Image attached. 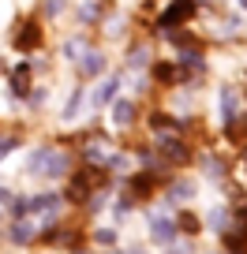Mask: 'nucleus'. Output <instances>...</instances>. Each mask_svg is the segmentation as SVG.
Returning a JSON list of instances; mask_svg holds the SVG:
<instances>
[{"mask_svg": "<svg viewBox=\"0 0 247 254\" xmlns=\"http://www.w3.org/2000/svg\"><path fill=\"white\" fill-rule=\"evenodd\" d=\"M26 172H30V176H45V180H56V176L68 172V157H64V153H56V150H34Z\"/></svg>", "mask_w": 247, "mask_h": 254, "instance_id": "obj_1", "label": "nucleus"}, {"mask_svg": "<svg viewBox=\"0 0 247 254\" xmlns=\"http://www.w3.org/2000/svg\"><path fill=\"white\" fill-rule=\"evenodd\" d=\"M120 86H124V79H120V75H109V79H101V86H97L94 94L86 97V101L94 105V109H109V105H112V97L120 94Z\"/></svg>", "mask_w": 247, "mask_h": 254, "instance_id": "obj_2", "label": "nucleus"}, {"mask_svg": "<svg viewBox=\"0 0 247 254\" xmlns=\"http://www.w3.org/2000/svg\"><path fill=\"white\" fill-rule=\"evenodd\" d=\"M176 232H180V228H176L172 217H154V221H150V239H154L158 247L176 243Z\"/></svg>", "mask_w": 247, "mask_h": 254, "instance_id": "obj_3", "label": "nucleus"}, {"mask_svg": "<svg viewBox=\"0 0 247 254\" xmlns=\"http://www.w3.org/2000/svg\"><path fill=\"white\" fill-rule=\"evenodd\" d=\"M191 11H195V0H172L161 11V26H180L183 19H191Z\"/></svg>", "mask_w": 247, "mask_h": 254, "instance_id": "obj_4", "label": "nucleus"}, {"mask_svg": "<svg viewBox=\"0 0 247 254\" xmlns=\"http://www.w3.org/2000/svg\"><path fill=\"white\" fill-rule=\"evenodd\" d=\"M101 67H105V56L101 53H82L79 56V75H82V79H94Z\"/></svg>", "mask_w": 247, "mask_h": 254, "instance_id": "obj_5", "label": "nucleus"}, {"mask_svg": "<svg viewBox=\"0 0 247 254\" xmlns=\"http://www.w3.org/2000/svg\"><path fill=\"white\" fill-rule=\"evenodd\" d=\"M131 116H135V105L124 101V97H112V124H116V127H128Z\"/></svg>", "mask_w": 247, "mask_h": 254, "instance_id": "obj_6", "label": "nucleus"}, {"mask_svg": "<svg viewBox=\"0 0 247 254\" xmlns=\"http://www.w3.org/2000/svg\"><path fill=\"white\" fill-rule=\"evenodd\" d=\"M191 190H195L191 180H180V183H172V187L165 190V202H168V206H180V202L191 198Z\"/></svg>", "mask_w": 247, "mask_h": 254, "instance_id": "obj_7", "label": "nucleus"}, {"mask_svg": "<svg viewBox=\"0 0 247 254\" xmlns=\"http://www.w3.org/2000/svg\"><path fill=\"white\" fill-rule=\"evenodd\" d=\"M217 101H221V120H225V124H232V120L240 116V101H236V94H232V90H221V97H217Z\"/></svg>", "mask_w": 247, "mask_h": 254, "instance_id": "obj_8", "label": "nucleus"}, {"mask_svg": "<svg viewBox=\"0 0 247 254\" xmlns=\"http://www.w3.org/2000/svg\"><path fill=\"white\" fill-rule=\"evenodd\" d=\"M34 228H38V224H34L30 217L15 221V224H11V243H30V239H34Z\"/></svg>", "mask_w": 247, "mask_h": 254, "instance_id": "obj_9", "label": "nucleus"}, {"mask_svg": "<svg viewBox=\"0 0 247 254\" xmlns=\"http://www.w3.org/2000/svg\"><path fill=\"white\" fill-rule=\"evenodd\" d=\"M82 105H86V94H82V90H75V94L68 97V109H64V120H68V124L82 112Z\"/></svg>", "mask_w": 247, "mask_h": 254, "instance_id": "obj_10", "label": "nucleus"}, {"mask_svg": "<svg viewBox=\"0 0 247 254\" xmlns=\"http://www.w3.org/2000/svg\"><path fill=\"white\" fill-rule=\"evenodd\" d=\"M82 53H86V41H82V38H72V41H64V56H68V60H79Z\"/></svg>", "mask_w": 247, "mask_h": 254, "instance_id": "obj_11", "label": "nucleus"}, {"mask_svg": "<svg viewBox=\"0 0 247 254\" xmlns=\"http://www.w3.org/2000/svg\"><path fill=\"white\" fill-rule=\"evenodd\" d=\"M161 150H165L168 157H176V161H183V157H187V150H183L180 142H172V138H161Z\"/></svg>", "mask_w": 247, "mask_h": 254, "instance_id": "obj_12", "label": "nucleus"}, {"mask_svg": "<svg viewBox=\"0 0 247 254\" xmlns=\"http://www.w3.org/2000/svg\"><path fill=\"white\" fill-rule=\"evenodd\" d=\"M79 23H97V4L94 0H86V4L79 8Z\"/></svg>", "mask_w": 247, "mask_h": 254, "instance_id": "obj_13", "label": "nucleus"}, {"mask_svg": "<svg viewBox=\"0 0 247 254\" xmlns=\"http://www.w3.org/2000/svg\"><path fill=\"white\" fill-rule=\"evenodd\" d=\"M225 221H229V213H225L221 206H217V209H210V228H225Z\"/></svg>", "mask_w": 247, "mask_h": 254, "instance_id": "obj_14", "label": "nucleus"}, {"mask_svg": "<svg viewBox=\"0 0 247 254\" xmlns=\"http://www.w3.org/2000/svg\"><path fill=\"white\" fill-rule=\"evenodd\" d=\"M176 228H183V232H199V221H195L191 213H183V217H180V224H176Z\"/></svg>", "mask_w": 247, "mask_h": 254, "instance_id": "obj_15", "label": "nucleus"}, {"mask_svg": "<svg viewBox=\"0 0 247 254\" xmlns=\"http://www.w3.org/2000/svg\"><path fill=\"white\" fill-rule=\"evenodd\" d=\"M154 71H158V79H165V82H172V79H176V67H168V64H158Z\"/></svg>", "mask_w": 247, "mask_h": 254, "instance_id": "obj_16", "label": "nucleus"}, {"mask_svg": "<svg viewBox=\"0 0 247 254\" xmlns=\"http://www.w3.org/2000/svg\"><path fill=\"white\" fill-rule=\"evenodd\" d=\"M146 60H150V53H146L143 45H139V49H131V56H128V64H146Z\"/></svg>", "mask_w": 247, "mask_h": 254, "instance_id": "obj_17", "label": "nucleus"}, {"mask_svg": "<svg viewBox=\"0 0 247 254\" xmlns=\"http://www.w3.org/2000/svg\"><path fill=\"white\" fill-rule=\"evenodd\" d=\"M56 11H64V0H45V15L56 19Z\"/></svg>", "mask_w": 247, "mask_h": 254, "instance_id": "obj_18", "label": "nucleus"}, {"mask_svg": "<svg viewBox=\"0 0 247 254\" xmlns=\"http://www.w3.org/2000/svg\"><path fill=\"white\" fill-rule=\"evenodd\" d=\"M11 150H15V138H0V157H8Z\"/></svg>", "mask_w": 247, "mask_h": 254, "instance_id": "obj_19", "label": "nucleus"}, {"mask_svg": "<svg viewBox=\"0 0 247 254\" xmlns=\"http://www.w3.org/2000/svg\"><path fill=\"white\" fill-rule=\"evenodd\" d=\"M97 243H116V232H112V228L105 232V228H101V232H97Z\"/></svg>", "mask_w": 247, "mask_h": 254, "instance_id": "obj_20", "label": "nucleus"}, {"mask_svg": "<svg viewBox=\"0 0 247 254\" xmlns=\"http://www.w3.org/2000/svg\"><path fill=\"white\" fill-rule=\"evenodd\" d=\"M11 86H15V90H26V71H15V79H11Z\"/></svg>", "mask_w": 247, "mask_h": 254, "instance_id": "obj_21", "label": "nucleus"}, {"mask_svg": "<svg viewBox=\"0 0 247 254\" xmlns=\"http://www.w3.org/2000/svg\"><path fill=\"white\" fill-rule=\"evenodd\" d=\"M240 4H247V0H240Z\"/></svg>", "mask_w": 247, "mask_h": 254, "instance_id": "obj_22", "label": "nucleus"}]
</instances>
